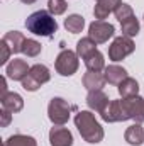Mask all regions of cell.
Segmentation results:
<instances>
[{"label":"cell","instance_id":"cell-1","mask_svg":"<svg viewBox=\"0 0 144 146\" xmlns=\"http://www.w3.org/2000/svg\"><path fill=\"white\" fill-rule=\"evenodd\" d=\"M75 126L78 127L81 138L87 143H100L104 139V129L90 110H80L75 115Z\"/></svg>","mask_w":144,"mask_h":146},{"label":"cell","instance_id":"cell-2","mask_svg":"<svg viewBox=\"0 0 144 146\" xmlns=\"http://www.w3.org/2000/svg\"><path fill=\"white\" fill-rule=\"evenodd\" d=\"M26 27L29 33L36 34V36H53L58 31V24L54 15L49 10H37L34 14H31L26 21Z\"/></svg>","mask_w":144,"mask_h":146},{"label":"cell","instance_id":"cell-3","mask_svg":"<svg viewBox=\"0 0 144 146\" xmlns=\"http://www.w3.org/2000/svg\"><path fill=\"white\" fill-rule=\"evenodd\" d=\"M70 112H71L70 104L61 97H54L48 106V115L54 126H65L70 119Z\"/></svg>","mask_w":144,"mask_h":146},{"label":"cell","instance_id":"cell-4","mask_svg":"<svg viewBox=\"0 0 144 146\" xmlns=\"http://www.w3.org/2000/svg\"><path fill=\"white\" fill-rule=\"evenodd\" d=\"M49 80H51V73L48 70V66H44V65H34V66H31L29 73L22 80V87L26 90H29V92H34L42 83H46Z\"/></svg>","mask_w":144,"mask_h":146},{"label":"cell","instance_id":"cell-5","mask_svg":"<svg viewBox=\"0 0 144 146\" xmlns=\"http://www.w3.org/2000/svg\"><path fill=\"white\" fill-rule=\"evenodd\" d=\"M100 117L105 122H120V121H129V110H127V104L126 99L122 100H110L107 107L100 112Z\"/></svg>","mask_w":144,"mask_h":146},{"label":"cell","instance_id":"cell-6","mask_svg":"<svg viewBox=\"0 0 144 146\" xmlns=\"http://www.w3.org/2000/svg\"><path fill=\"white\" fill-rule=\"evenodd\" d=\"M134 49H136V46H134V42H132L131 37L119 36V37L114 39V42L108 48V58L112 61H120L126 56H129Z\"/></svg>","mask_w":144,"mask_h":146},{"label":"cell","instance_id":"cell-7","mask_svg":"<svg viewBox=\"0 0 144 146\" xmlns=\"http://www.w3.org/2000/svg\"><path fill=\"white\" fill-rule=\"evenodd\" d=\"M78 54L76 53H73L70 49H63L59 54H58V58H56V72L59 73V75H63V76H70L73 73H76L78 70Z\"/></svg>","mask_w":144,"mask_h":146},{"label":"cell","instance_id":"cell-8","mask_svg":"<svg viewBox=\"0 0 144 146\" xmlns=\"http://www.w3.org/2000/svg\"><path fill=\"white\" fill-rule=\"evenodd\" d=\"M114 33H115L114 26L105 22V21H93L88 27V37L97 44L107 42L108 39L114 36Z\"/></svg>","mask_w":144,"mask_h":146},{"label":"cell","instance_id":"cell-9","mask_svg":"<svg viewBox=\"0 0 144 146\" xmlns=\"http://www.w3.org/2000/svg\"><path fill=\"white\" fill-rule=\"evenodd\" d=\"M49 143L51 146H73V136L68 127L54 126L49 131Z\"/></svg>","mask_w":144,"mask_h":146},{"label":"cell","instance_id":"cell-10","mask_svg":"<svg viewBox=\"0 0 144 146\" xmlns=\"http://www.w3.org/2000/svg\"><path fill=\"white\" fill-rule=\"evenodd\" d=\"M31 70V66L27 65V61L26 60H12L9 65H7V76L10 78V80H19V82H22L24 78H26V75L29 73Z\"/></svg>","mask_w":144,"mask_h":146},{"label":"cell","instance_id":"cell-11","mask_svg":"<svg viewBox=\"0 0 144 146\" xmlns=\"http://www.w3.org/2000/svg\"><path fill=\"white\" fill-rule=\"evenodd\" d=\"M126 104H127V110H129V115L134 122H144V99L136 95V97H129L126 99Z\"/></svg>","mask_w":144,"mask_h":146},{"label":"cell","instance_id":"cell-12","mask_svg":"<svg viewBox=\"0 0 144 146\" xmlns=\"http://www.w3.org/2000/svg\"><path fill=\"white\" fill-rule=\"evenodd\" d=\"M122 3V0H97V5L93 9V15L97 21H104L108 14L115 12V9Z\"/></svg>","mask_w":144,"mask_h":146},{"label":"cell","instance_id":"cell-13","mask_svg":"<svg viewBox=\"0 0 144 146\" xmlns=\"http://www.w3.org/2000/svg\"><path fill=\"white\" fill-rule=\"evenodd\" d=\"M0 100H2V109L9 110V112H12V114L20 112L22 107H24L22 97H20L19 94H15V92H7L5 95L0 97Z\"/></svg>","mask_w":144,"mask_h":146},{"label":"cell","instance_id":"cell-14","mask_svg":"<svg viewBox=\"0 0 144 146\" xmlns=\"http://www.w3.org/2000/svg\"><path fill=\"white\" fill-rule=\"evenodd\" d=\"M108 102H110L108 97L102 92V90H92V92H88V95H87V104H88V107L92 110H95V112H98V114L107 107Z\"/></svg>","mask_w":144,"mask_h":146},{"label":"cell","instance_id":"cell-15","mask_svg":"<svg viewBox=\"0 0 144 146\" xmlns=\"http://www.w3.org/2000/svg\"><path fill=\"white\" fill-rule=\"evenodd\" d=\"M105 76L102 75L100 72H88L83 75V87L92 92V90H102V87L105 85Z\"/></svg>","mask_w":144,"mask_h":146},{"label":"cell","instance_id":"cell-16","mask_svg":"<svg viewBox=\"0 0 144 146\" xmlns=\"http://www.w3.org/2000/svg\"><path fill=\"white\" fill-rule=\"evenodd\" d=\"M104 76H105V82L107 83H110V85H119V83H122L127 78V72H126V68H122L119 65H110V66H105Z\"/></svg>","mask_w":144,"mask_h":146},{"label":"cell","instance_id":"cell-17","mask_svg":"<svg viewBox=\"0 0 144 146\" xmlns=\"http://www.w3.org/2000/svg\"><path fill=\"white\" fill-rule=\"evenodd\" d=\"M124 138H126V141H127L129 145L141 146L144 143V129L141 127V124H139V122H134L132 126H129V127L126 129Z\"/></svg>","mask_w":144,"mask_h":146},{"label":"cell","instance_id":"cell-18","mask_svg":"<svg viewBox=\"0 0 144 146\" xmlns=\"http://www.w3.org/2000/svg\"><path fill=\"white\" fill-rule=\"evenodd\" d=\"M2 39L9 44V48H10L12 53H22V46H24V41H26V37H24L22 33L10 31V33H7Z\"/></svg>","mask_w":144,"mask_h":146},{"label":"cell","instance_id":"cell-19","mask_svg":"<svg viewBox=\"0 0 144 146\" xmlns=\"http://www.w3.org/2000/svg\"><path fill=\"white\" fill-rule=\"evenodd\" d=\"M119 94H120L122 99L136 97V95H139V83H137L134 78L127 76L122 83H119Z\"/></svg>","mask_w":144,"mask_h":146},{"label":"cell","instance_id":"cell-20","mask_svg":"<svg viewBox=\"0 0 144 146\" xmlns=\"http://www.w3.org/2000/svg\"><path fill=\"white\" fill-rule=\"evenodd\" d=\"M85 65L90 72H102L105 70V60H104V54L95 49L93 53H90L87 58H85Z\"/></svg>","mask_w":144,"mask_h":146},{"label":"cell","instance_id":"cell-21","mask_svg":"<svg viewBox=\"0 0 144 146\" xmlns=\"http://www.w3.org/2000/svg\"><path fill=\"white\" fill-rule=\"evenodd\" d=\"M83 26H85V19L78 14H71L65 19V27L68 29V33L71 34H78L83 31Z\"/></svg>","mask_w":144,"mask_h":146},{"label":"cell","instance_id":"cell-22","mask_svg":"<svg viewBox=\"0 0 144 146\" xmlns=\"http://www.w3.org/2000/svg\"><path fill=\"white\" fill-rule=\"evenodd\" d=\"M97 42H93L90 37H81L80 41H78V44H76V54L81 58V60H85L90 53H93L97 48Z\"/></svg>","mask_w":144,"mask_h":146},{"label":"cell","instance_id":"cell-23","mask_svg":"<svg viewBox=\"0 0 144 146\" xmlns=\"http://www.w3.org/2000/svg\"><path fill=\"white\" fill-rule=\"evenodd\" d=\"M3 146H37L36 139L32 136H26V134H14L10 136Z\"/></svg>","mask_w":144,"mask_h":146},{"label":"cell","instance_id":"cell-24","mask_svg":"<svg viewBox=\"0 0 144 146\" xmlns=\"http://www.w3.org/2000/svg\"><path fill=\"white\" fill-rule=\"evenodd\" d=\"M120 27H122V36L132 37L139 33V21L132 15V17L126 19L124 22H120Z\"/></svg>","mask_w":144,"mask_h":146},{"label":"cell","instance_id":"cell-25","mask_svg":"<svg viewBox=\"0 0 144 146\" xmlns=\"http://www.w3.org/2000/svg\"><path fill=\"white\" fill-rule=\"evenodd\" d=\"M41 49H42V46H41V42H37L36 39H26V41H24L22 53H24L26 56H29V58H36L37 54L41 53Z\"/></svg>","mask_w":144,"mask_h":146},{"label":"cell","instance_id":"cell-26","mask_svg":"<svg viewBox=\"0 0 144 146\" xmlns=\"http://www.w3.org/2000/svg\"><path fill=\"white\" fill-rule=\"evenodd\" d=\"M48 9H49V12L53 15H61V14L66 12L68 3H66V0H49L48 2Z\"/></svg>","mask_w":144,"mask_h":146},{"label":"cell","instance_id":"cell-27","mask_svg":"<svg viewBox=\"0 0 144 146\" xmlns=\"http://www.w3.org/2000/svg\"><path fill=\"white\" fill-rule=\"evenodd\" d=\"M115 19L119 21V22H124L126 19H129V17H132L134 15V12H132V7L131 5H127V3H120L117 9H115Z\"/></svg>","mask_w":144,"mask_h":146},{"label":"cell","instance_id":"cell-28","mask_svg":"<svg viewBox=\"0 0 144 146\" xmlns=\"http://www.w3.org/2000/svg\"><path fill=\"white\" fill-rule=\"evenodd\" d=\"M10 54H12V51H10L9 44L2 39V41H0V65H5Z\"/></svg>","mask_w":144,"mask_h":146},{"label":"cell","instance_id":"cell-29","mask_svg":"<svg viewBox=\"0 0 144 146\" xmlns=\"http://www.w3.org/2000/svg\"><path fill=\"white\" fill-rule=\"evenodd\" d=\"M2 121H0V126L2 127H5V126H9V122H10V117H12V112H9V110L2 109Z\"/></svg>","mask_w":144,"mask_h":146},{"label":"cell","instance_id":"cell-30","mask_svg":"<svg viewBox=\"0 0 144 146\" xmlns=\"http://www.w3.org/2000/svg\"><path fill=\"white\" fill-rule=\"evenodd\" d=\"M5 94H7V83H5V78L2 76L0 78V97L5 95Z\"/></svg>","mask_w":144,"mask_h":146},{"label":"cell","instance_id":"cell-31","mask_svg":"<svg viewBox=\"0 0 144 146\" xmlns=\"http://www.w3.org/2000/svg\"><path fill=\"white\" fill-rule=\"evenodd\" d=\"M20 2H24V3H27V5H31V3H34L37 0H20Z\"/></svg>","mask_w":144,"mask_h":146}]
</instances>
